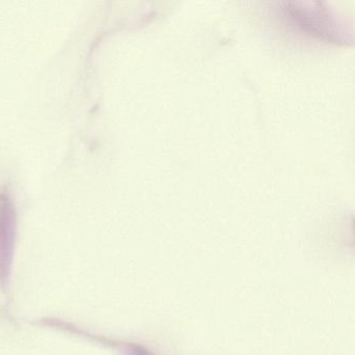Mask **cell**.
I'll list each match as a JSON object with an SVG mask.
<instances>
[{"label":"cell","mask_w":355,"mask_h":355,"mask_svg":"<svg viewBox=\"0 0 355 355\" xmlns=\"http://www.w3.org/2000/svg\"><path fill=\"white\" fill-rule=\"evenodd\" d=\"M286 11L292 16L293 19L300 24L301 28L307 32L319 35L322 38L328 40H336L334 31L331 26L327 24L326 18L327 11L325 9H313V8H303L299 3H288Z\"/></svg>","instance_id":"obj_1"}]
</instances>
